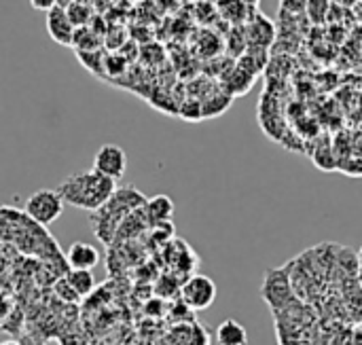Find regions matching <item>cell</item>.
<instances>
[{
  "label": "cell",
  "instance_id": "obj_1",
  "mask_svg": "<svg viewBox=\"0 0 362 345\" xmlns=\"http://www.w3.org/2000/svg\"><path fill=\"white\" fill-rule=\"evenodd\" d=\"M115 191L117 182L98 174L95 170L72 174L57 187V193L62 195L64 204H70L85 212L100 210L112 197Z\"/></svg>",
  "mask_w": 362,
  "mask_h": 345
},
{
  "label": "cell",
  "instance_id": "obj_2",
  "mask_svg": "<svg viewBox=\"0 0 362 345\" xmlns=\"http://www.w3.org/2000/svg\"><path fill=\"white\" fill-rule=\"evenodd\" d=\"M23 212L38 227H49L51 223H55L62 216L64 199L57 193V189H40V191H34L25 199Z\"/></svg>",
  "mask_w": 362,
  "mask_h": 345
},
{
  "label": "cell",
  "instance_id": "obj_3",
  "mask_svg": "<svg viewBox=\"0 0 362 345\" xmlns=\"http://www.w3.org/2000/svg\"><path fill=\"white\" fill-rule=\"evenodd\" d=\"M180 301L191 310V312H202L208 310L216 301V284L212 278L195 274L187 278V282L180 286Z\"/></svg>",
  "mask_w": 362,
  "mask_h": 345
},
{
  "label": "cell",
  "instance_id": "obj_4",
  "mask_svg": "<svg viewBox=\"0 0 362 345\" xmlns=\"http://www.w3.org/2000/svg\"><path fill=\"white\" fill-rule=\"evenodd\" d=\"M288 271H291V265L282 269H269L263 280L261 295L272 310H284L288 303H293V288H291Z\"/></svg>",
  "mask_w": 362,
  "mask_h": 345
},
{
  "label": "cell",
  "instance_id": "obj_5",
  "mask_svg": "<svg viewBox=\"0 0 362 345\" xmlns=\"http://www.w3.org/2000/svg\"><path fill=\"white\" fill-rule=\"evenodd\" d=\"M93 170L115 182H119L127 172V155L119 144H102L93 157Z\"/></svg>",
  "mask_w": 362,
  "mask_h": 345
},
{
  "label": "cell",
  "instance_id": "obj_6",
  "mask_svg": "<svg viewBox=\"0 0 362 345\" xmlns=\"http://www.w3.org/2000/svg\"><path fill=\"white\" fill-rule=\"evenodd\" d=\"M246 38H248V45L267 49L276 40V25L263 13L252 11L246 21Z\"/></svg>",
  "mask_w": 362,
  "mask_h": 345
},
{
  "label": "cell",
  "instance_id": "obj_7",
  "mask_svg": "<svg viewBox=\"0 0 362 345\" xmlns=\"http://www.w3.org/2000/svg\"><path fill=\"white\" fill-rule=\"evenodd\" d=\"M47 34L51 36V40H55L62 47H72L74 40V25L70 23L66 8L53 6L51 11H47Z\"/></svg>",
  "mask_w": 362,
  "mask_h": 345
},
{
  "label": "cell",
  "instance_id": "obj_8",
  "mask_svg": "<svg viewBox=\"0 0 362 345\" xmlns=\"http://www.w3.org/2000/svg\"><path fill=\"white\" fill-rule=\"evenodd\" d=\"M66 261H68L70 269L91 271L100 265V252L95 246L87 244V242H74L66 252Z\"/></svg>",
  "mask_w": 362,
  "mask_h": 345
},
{
  "label": "cell",
  "instance_id": "obj_9",
  "mask_svg": "<svg viewBox=\"0 0 362 345\" xmlns=\"http://www.w3.org/2000/svg\"><path fill=\"white\" fill-rule=\"evenodd\" d=\"M144 214L151 225H165L174 214V204L168 195H157L153 199H146Z\"/></svg>",
  "mask_w": 362,
  "mask_h": 345
},
{
  "label": "cell",
  "instance_id": "obj_10",
  "mask_svg": "<svg viewBox=\"0 0 362 345\" xmlns=\"http://www.w3.org/2000/svg\"><path fill=\"white\" fill-rule=\"evenodd\" d=\"M216 344L218 345H248V333L246 329L233 320L227 318L216 327Z\"/></svg>",
  "mask_w": 362,
  "mask_h": 345
},
{
  "label": "cell",
  "instance_id": "obj_11",
  "mask_svg": "<svg viewBox=\"0 0 362 345\" xmlns=\"http://www.w3.org/2000/svg\"><path fill=\"white\" fill-rule=\"evenodd\" d=\"M252 11H255V8H248V6H246L244 2H240V0H216V13H218L225 21H229L231 25H242V23H246Z\"/></svg>",
  "mask_w": 362,
  "mask_h": 345
},
{
  "label": "cell",
  "instance_id": "obj_12",
  "mask_svg": "<svg viewBox=\"0 0 362 345\" xmlns=\"http://www.w3.org/2000/svg\"><path fill=\"white\" fill-rule=\"evenodd\" d=\"M68 284L72 286V291L78 295V297H87L93 286H95V278L91 271H85V269H70V274L66 276Z\"/></svg>",
  "mask_w": 362,
  "mask_h": 345
},
{
  "label": "cell",
  "instance_id": "obj_13",
  "mask_svg": "<svg viewBox=\"0 0 362 345\" xmlns=\"http://www.w3.org/2000/svg\"><path fill=\"white\" fill-rule=\"evenodd\" d=\"M66 15H68V19H70V23L74 25V28H85V25H89V21L93 19V6L91 4H87V2H72L68 8H66Z\"/></svg>",
  "mask_w": 362,
  "mask_h": 345
},
{
  "label": "cell",
  "instance_id": "obj_14",
  "mask_svg": "<svg viewBox=\"0 0 362 345\" xmlns=\"http://www.w3.org/2000/svg\"><path fill=\"white\" fill-rule=\"evenodd\" d=\"M100 36L89 28V25H85V28H76L74 30V40H72V47L76 49V51H98V47H100Z\"/></svg>",
  "mask_w": 362,
  "mask_h": 345
},
{
  "label": "cell",
  "instance_id": "obj_15",
  "mask_svg": "<svg viewBox=\"0 0 362 345\" xmlns=\"http://www.w3.org/2000/svg\"><path fill=\"white\" fill-rule=\"evenodd\" d=\"M331 8H333V2L331 0H308L305 13H308V17H310L312 23H325L329 19Z\"/></svg>",
  "mask_w": 362,
  "mask_h": 345
},
{
  "label": "cell",
  "instance_id": "obj_16",
  "mask_svg": "<svg viewBox=\"0 0 362 345\" xmlns=\"http://www.w3.org/2000/svg\"><path fill=\"white\" fill-rule=\"evenodd\" d=\"M312 161H314L322 172H333V170H337V155H335V151H333L329 144L316 148L314 155H312Z\"/></svg>",
  "mask_w": 362,
  "mask_h": 345
},
{
  "label": "cell",
  "instance_id": "obj_17",
  "mask_svg": "<svg viewBox=\"0 0 362 345\" xmlns=\"http://www.w3.org/2000/svg\"><path fill=\"white\" fill-rule=\"evenodd\" d=\"M248 47V38H246V32H242L238 25L229 32V42H227V49H231V55H240L244 53V49Z\"/></svg>",
  "mask_w": 362,
  "mask_h": 345
},
{
  "label": "cell",
  "instance_id": "obj_18",
  "mask_svg": "<svg viewBox=\"0 0 362 345\" xmlns=\"http://www.w3.org/2000/svg\"><path fill=\"white\" fill-rule=\"evenodd\" d=\"M278 6H280V13L291 15V17H297V15L305 13L308 0H280Z\"/></svg>",
  "mask_w": 362,
  "mask_h": 345
},
{
  "label": "cell",
  "instance_id": "obj_19",
  "mask_svg": "<svg viewBox=\"0 0 362 345\" xmlns=\"http://www.w3.org/2000/svg\"><path fill=\"white\" fill-rule=\"evenodd\" d=\"M30 4H32V8L47 13V11H51L55 6V0H30Z\"/></svg>",
  "mask_w": 362,
  "mask_h": 345
},
{
  "label": "cell",
  "instance_id": "obj_20",
  "mask_svg": "<svg viewBox=\"0 0 362 345\" xmlns=\"http://www.w3.org/2000/svg\"><path fill=\"white\" fill-rule=\"evenodd\" d=\"M8 312H11V303H8L6 297L0 295V320H4V318L8 316Z\"/></svg>",
  "mask_w": 362,
  "mask_h": 345
},
{
  "label": "cell",
  "instance_id": "obj_21",
  "mask_svg": "<svg viewBox=\"0 0 362 345\" xmlns=\"http://www.w3.org/2000/svg\"><path fill=\"white\" fill-rule=\"evenodd\" d=\"M333 4H339V6H348V8H352L354 4H356V0H331Z\"/></svg>",
  "mask_w": 362,
  "mask_h": 345
},
{
  "label": "cell",
  "instance_id": "obj_22",
  "mask_svg": "<svg viewBox=\"0 0 362 345\" xmlns=\"http://www.w3.org/2000/svg\"><path fill=\"white\" fill-rule=\"evenodd\" d=\"M72 2H76V0H55V6H59V8H68Z\"/></svg>",
  "mask_w": 362,
  "mask_h": 345
},
{
  "label": "cell",
  "instance_id": "obj_23",
  "mask_svg": "<svg viewBox=\"0 0 362 345\" xmlns=\"http://www.w3.org/2000/svg\"><path fill=\"white\" fill-rule=\"evenodd\" d=\"M240 2H244L248 8H257V6L261 4V0H240Z\"/></svg>",
  "mask_w": 362,
  "mask_h": 345
},
{
  "label": "cell",
  "instance_id": "obj_24",
  "mask_svg": "<svg viewBox=\"0 0 362 345\" xmlns=\"http://www.w3.org/2000/svg\"><path fill=\"white\" fill-rule=\"evenodd\" d=\"M356 280H358V284L362 286V263L358 265V271H356Z\"/></svg>",
  "mask_w": 362,
  "mask_h": 345
},
{
  "label": "cell",
  "instance_id": "obj_25",
  "mask_svg": "<svg viewBox=\"0 0 362 345\" xmlns=\"http://www.w3.org/2000/svg\"><path fill=\"white\" fill-rule=\"evenodd\" d=\"M361 263H362V250L358 252V265H361Z\"/></svg>",
  "mask_w": 362,
  "mask_h": 345
},
{
  "label": "cell",
  "instance_id": "obj_26",
  "mask_svg": "<svg viewBox=\"0 0 362 345\" xmlns=\"http://www.w3.org/2000/svg\"><path fill=\"white\" fill-rule=\"evenodd\" d=\"M78 2H87V4H91L93 0H78Z\"/></svg>",
  "mask_w": 362,
  "mask_h": 345
},
{
  "label": "cell",
  "instance_id": "obj_27",
  "mask_svg": "<svg viewBox=\"0 0 362 345\" xmlns=\"http://www.w3.org/2000/svg\"><path fill=\"white\" fill-rule=\"evenodd\" d=\"M4 345H17V344H4Z\"/></svg>",
  "mask_w": 362,
  "mask_h": 345
},
{
  "label": "cell",
  "instance_id": "obj_28",
  "mask_svg": "<svg viewBox=\"0 0 362 345\" xmlns=\"http://www.w3.org/2000/svg\"><path fill=\"white\" fill-rule=\"evenodd\" d=\"M356 2H361V4H362V0H356Z\"/></svg>",
  "mask_w": 362,
  "mask_h": 345
}]
</instances>
